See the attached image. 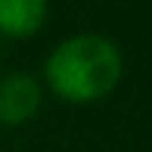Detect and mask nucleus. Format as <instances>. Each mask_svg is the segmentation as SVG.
I'll return each mask as SVG.
<instances>
[{
  "label": "nucleus",
  "mask_w": 152,
  "mask_h": 152,
  "mask_svg": "<svg viewBox=\"0 0 152 152\" xmlns=\"http://www.w3.org/2000/svg\"><path fill=\"white\" fill-rule=\"evenodd\" d=\"M40 84L28 72H10L0 78V127H19L40 109Z\"/></svg>",
  "instance_id": "obj_2"
},
{
  "label": "nucleus",
  "mask_w": 152,
  "mask_h": 152,
  "mask_svg": "<svg viewBox=\"0 0 152 152\" xmlns=\"http://www.w3.org/2000/svg\"><path fill=\"white\" fill-rule=\"evenodd\" d=\"M47 19V0H0V34L31 37Z\"/></svg>",
  "instance_id": "obj_3"
},
{
  "label": "nucleus",
  "mask_w": 152,
  "mask_h": 152,
  "mask_svg": "<svg viewBox=\"0 0 152 152\" xmlns=\"http://www.w3.org/2000/svg\"><path fill=\"white\" fill-rule=\"evenodd\" d=\"M121 50L102 34H75L50 50L44 78L65 102H96L121 81Z\"/></svg>",
  "instance_id": "obj_1"
}]
</instances>
